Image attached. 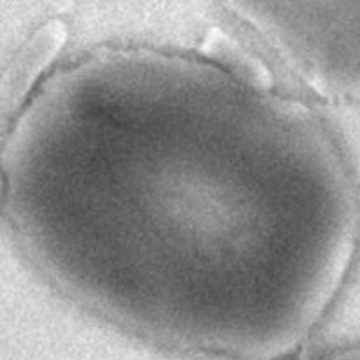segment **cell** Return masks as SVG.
<instances>
[{"instance_id": "6da1fadb", "label": "cell", "mask_w": 360, "mask_h": 360, "mask_svg": "<svg viewBox=\"0 0 360 360\" xmlns=\"http://www.w3.org/2000/svg\"><path fill=\"white\" fill-rule=\"evenodd\" d=\"M2 232L70 301L178 350L288 360L348 280L360 204L327 123L221 56H81L14 108Z\"/></svg>"}, {"instance_id": "7a4b0ae2", "label": "cell", "mask_w": 360, "mask_h": 360, "mask_svg": "<svg viewBox=\"0 0 360 360\" xmlns=\"http://www.w3.org/2000/svg\"><path fill=\"white\" fill-rule=\"evenodd\" d=\"M0 360H224L178 350L104 319L49 285L2 232Z\"/></svg>"}, {"instance_id": "3957f363", "label": "cell", "mask_w": 360, "mask_h": 360, "mask_svg": "<svg viewBox=\"0 0 360 360\" xmlns=\"http://www.w3.org/2000/svg\"><path fill=\"white\" fill-rule=\"evenodd\" d=\"M309 360H360V345L322 352V354H311Z\"/></svg>"}]
</instances>
